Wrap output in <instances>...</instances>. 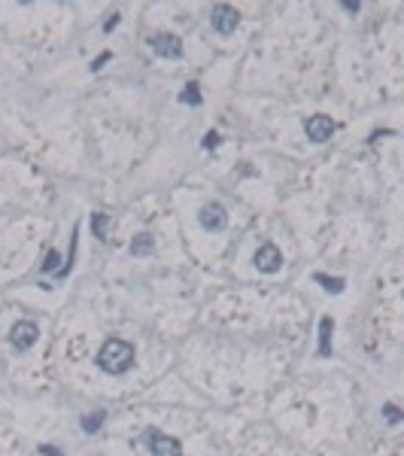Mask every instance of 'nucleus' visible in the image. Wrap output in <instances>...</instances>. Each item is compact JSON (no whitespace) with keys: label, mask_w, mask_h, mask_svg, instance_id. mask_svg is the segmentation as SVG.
Listing matches in <instances>:
<instances>
[{"label":"nucleus","mask_w":404,"mask_h":456,"mask_svg":"<svg viewBox=\"0 0 404 456\" xmlns=\"http://www.w3.org/2000/svg\"><path fill=\"white\" fill-rule=\"evenodd\" d=\"M383 420L389 423V426H398L401 423V410L395 408V405H383Z\"/></svg>","instance_id":"dca6fc26"},{"label":"nucleus","mask_w":404,"mask_h":456,"mask_svg":"<svg viewBox=\"0 0 404 456\" xmlns=\"http://www.w3.org/2000/svg\"><path fill=\"white\" fill-rule=\"evenodd\" d=\"M134 359L137 350L125 338H106L104 347L97 350V368L106 371V374H128L134 368Z\"/></svg>","instance_id":"f257e3e1"},{"label":"nucleus","mask_w":404,"mask_h":456,"mask_svg":"<svg viewBox=\"0 0 404 456\" xmlns=\"http://www.w3.org/2000/svg\"><path fill=\"white\" fill-rule=\"evenodd\" d=\"M40 453H46V456H61V450H58V447H52V444H40Z\"/></svg>","instance_id":"6ab92c4d"},{"label":"nucleus","mask_w":404,"mask_h":456,"mask_svg":"<svg viewBox=\"0 0 404 456\" xmlns=\"http://www.w3.org/2000/svg\"><path fill=\"white\" fill-rule=\"evenodd\" d=\"M146 447L152 456H182L180 438L167 435L162 429H146Z\"/></svg>","instance_id":"f03ea898"},{"label":"nucleus","mask_w":404,"mask_h":456,"mask_svg":"<svg viewBox=\"0 0 404 456\" xmlns=\"http://www.w3.org/2000/svg\"><path fill=\"white\" fill-rule=\"evenodd\" d=\"M104 420H106V410H95V414H86L82 417V429L86 432H97L104 426Z\"/></svg>","instance_id":"ddd939ff"},{"label":"nucleus","mask_w":404,"mask_h":456,"mask_svg":"<svg viewBox=\"0 0 404 456\" xmlns=\"http://www.w3.org/2000/svg\"><path fill=\"white\" fill-rule=\"evenodd\" d=\"M40 341V325L34 323V319H19V323L10 329V344L19 350V353H25Z\"/></svg>","instance_id":"7ed1b4c3"},{"label":"nucleus","mask_w":404,"mask_h":456,"mask_svg":"<svg viewBox=\"0 0 404 456\" xmlns=\"http://www.w3.org/2000/svg\"><path fill=\"white\" fill-rule=\"evenodd\" d=\"M331 332H334L331 316H323L319 319V356H331Z\"/></svg>","instance_id":"1a4fd4ad"},{"label":"nucleus","mask_w":404,"mask_h":456,"mask_svg":"<svg viewBox=\"0 0 404 456\" xmlns=\"http://www.w3.org/2000/svg\"><path fill=\"white\" fill-rule=\"evenodd\" d=\"M149 43H152V52H155V55L171 58V61L182 58V40L177 34H155Z\"/></svg>","instance_id":"0eeeda50"},{"label":"nucleus","mask_w":404,"mask_h":456,"mask_svg":"<svg viewBox=\"0 0 404 456\" xmlns=\"http://www.w3.org/2000/svg\"><path fill=\"white\" fill-rule=\"evenodd\" d=\"M201 225L207 228V231H225L228 225V213L219 201H210L201 207Z\"/></svg>","instance_id":"6e6552de"},{"label":"nucleus","mask_w":404,"mask_h":456,"mask_svg":"<svg viewBox=\"0 0 404 456\" xmlns=\"http://www.w3.org/2000/svg\"><path fill=\"white\" fill-rule=\"evenodd\" d=\"M91 231H95L97 240H110V216L106 213H91Z\"/></svg>","instance_id":"9b49d317"},{"label":"nucleus","mask_w":404,"mask_h":456,"mask_svg":"<svg viewBox=\"0 0 404 456\" xmlns=\"http://www.w3.org/2000/svg\"><path fill=\"white\" fill-rule=\"evenodd\" d=\"M334 128L338 125L331 122V116H323V113H316V116H310L304 122V134H307V140H314V143H329Z\"/></svg>","instance_id":"39448f33"},{"label":"nucleus","mask_w":404,"mask_h":456,"mask_svg":"<svg viewBox=\"0 0 404 456\" xmlns=\"http://www.w3.org/2000/svg\"><path fill=\"white\" fill-rule=\"evenodd\" d=\"M131 253L134 256H152L155 253V238H152V234H137V238L131 240Z\"/></svg>","instance_id":"9d476101"},{"label":"nucleus","mask_w":404,"mask_h":456,"mask_svg":"<svg viewBox=\"0 0 404 456\" xmlns=\"http://www.w3.org/2000/svg\"><path fill=\"white\" fill-rule=\"evenodd\" d=\"M110 58H113V52H101V55H97L95 61H91V70H101V67H104Z\"/></svg>","instance_id":"f3484780"},{"label":"nucleus","mask_w":404,"mask_h":456,"mask_svg":"<svg viewBox=\"0 0 404 456\" xmlns=\"http://www.w3.org/2000/svg\"><path fill=\"white\" fill-rule=\"evenodd\" d=\"M240 25V12L234 10V6H228V3H216L210 10V28L216 30V34H234V28Z\"/></svg>","instance_id":"20e7f679"},{"label":"nucleus","mask_w":404,"mask_h":456,"mask_svg":"<svg viewBox=\"0 0 404 456\" xmlns=\"http://www.w3.org/2000/svg\"><path fill=\"white\" fill-rule=\"evenodd\" d=\"M344 10H347V12H359V3H349V0H347Z\"/></svg>","instance_id":"412c9836"},{"label":"nucleus","mask_w":404,"mask_h":456,"mask_svg":"<svg viewBox=\"0 0 404 456\" xmlns=\"http://www.w3.org/2000/svg\"><path fill=\"white\" fill-rule=\"evenodd\" d=\"M43 271L46 274H52V271H61V253L58 249H49V253H46V262H43Z\"/></svg>","instance_id":"2eb2a0df"},{"label":"nucleus","mask_w":404,"mask_h":456,"mask_svg":"<svg viewBox=\"0 0 404 456\" xmlns=\"http://www.w3.org/2000/svg\"><path fill=\"white\" fill-rule=\"evenodd\" d=\"M116 25H119V12H113V15H110V21H106V25H104V30H113Z\"/></svg>","instance_id":"aec40b11"},{"label":"nucleus","mask_w":404,"mask_h":456,"mask_svg":"<svg viewBox=\"0 0 404 456\" xmlns=\"http://www.w3.org/2000/svg\"><path fill=\"white\" fill-rule=\"evenodd\" d=\"M180 101L182 104H189V106H201V88H198V82H186L182 86V91H180Z\"/></svg>","instance_id":"f8f14e48"},{"label":"nucleus","mask_w":404,"mask_h":456,"mask_svg":"<svg viewBox=\"0 0 404 456\" xmlns=\"http://www.w3.org/2000/svg\"><path fill=\"white\" fill-rule=\"evenodd\" d=\"M316 283H323L325 286V292H344V286H347V280H340V277H325V274H316Z\"/></svg>","instance_id":"4468645a"},{"label":"nucleus","mask_w":404,"mask_h":456,"mask_svg":"<svg viewBox=\"0 0 404 456\" xmlns=\"http://www.w3.org/2000/svg\"><path fill=\"white\" fill-rule=\"evenodd\" d=\"M256 268L262 274H277L280 268H283V253H280L277 243H262V247L256 249Z\"/></svg>","instance_id":"423d86ee"},{"label":"nucleus","mask_w":404,"mask_h":456,"mask_svg":"<svg viewBox=\"0 0 404 456\" xmlns=\"http://www.w3.org/2000/svg\"><path fill=\"white\" fill-rule=\"evenodd\" d=\"M216 146H219V134L216 131L204 134V149H216Z\"/></svg>","instance_id":"a211bd4d"}]
</instances>
